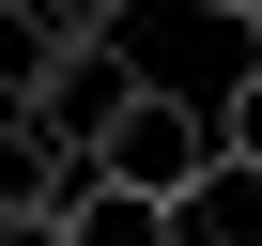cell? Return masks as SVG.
<instances>
[{
    "label": "cell",
    "instance_id": "6da1fadb",
    "mask_svg": "<svg viewBox=\"0 0 262 246\" xmlns=\"http://www.w3.org/2000/svg\"><path fill=\"white\" fill-rule=\"evenodd\" d=\"M216 169H231V154H216V108L170 92V77H123V108L93 123V185H123V200H170V215H185Z\"/></svg>",
    "mask_w": 262,
    "mask_h": 246
},
{
    "label": "cell",
    "instance_id": "7a4b0ae2",
    "mask_svg": "<svg viewBox=\"0 0 262 246\" xmlns=\"http://www.w3.org/2000/svg\"><path fill=\"white\" fill-rule=\"evenodd\" d=\"M77 200H93V154L62 139V123L0 108V215H77Z\"/></svg>",
    "mask_w": 262,
    "mask_h": 246
},
{
    "label": "cell",
    "instance_id": "3957f363",
    "mask_svg": "<svg viewBox=\"0 0 262 246\" xmlns=\"http://www.w3.org/2000/svg\"><path fill=\"white\" fill-rule=\"evenodd\" d=\"M16 31H47V46H77V62H108V31H123V0H0Z\"/></svg>",
    "mask_w": 262,
    "mask_h": 246
},
{
    "label": "cell",
    "instance_id": "277c9868",
    "mask_svg": "<svg viewBox=\"0 0 262 246\" xmlns=\"http://www.w3.org/2000/svg\"><path fill=\"white\" fill-rule=\"evenodd\" d=\"M216 154H231V185H262V62L216 92Z\"/></svg>",
    "mask_w": 262,
    "mask_h": 246
},
{
    "label": "cell",
    "instance_id": "5b68a950",
    "mask_svg": "<svg viewBox=\"0 0 262 246\" xmlns=\"http://www.w3.org/2000/svg\"><path fill=\"white\" fill-rule=\"evenodd\" d=\"M201 16H216V31H247V62H262V0H201Z\"/></svg>",
    "mask_w": 262,
    "mask_h": 246
},
{
    "label": "cell",
    "instance_id": "8992f818",
    "mask_svg": "<svg viewBox=\"0 0 262 246\" xmlns=\"http://www.w3.org/2000/svg\"><path fill=\"white\" fill-rule=\"evenodd\" d=\"M0 246H77V231H62V215H0Z\"/></svg>",
    "mask_w": 262,
    "mask_h": 246
}]
</instances>
